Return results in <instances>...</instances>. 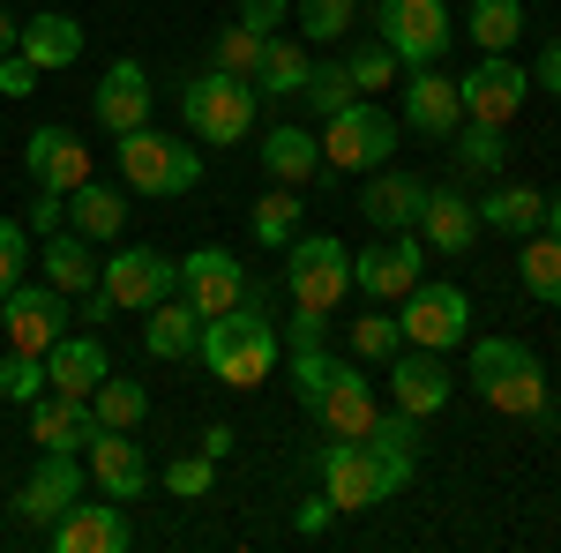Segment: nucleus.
Returning a JSON list of instances; mask_svg holds the SVG:
<instances>
[{
    "mask_svg": "<svg viewBox=\"0 0 561 553\" xmlns=\"http://www.w3.org/2000/svg\"><path fill=\"white\" fill-rule=\"evenodd\" d=\"M23 262H31V224L23 217H0V299L23 285Z\"/></svg>",
    "mask_w": 561,
    "mask_h": 553,
    "instance_id": "nucleus-46",
    "label": "nucleus"
},
{
    "mask_svg": "<svg viewBox=\"0 0 561 553\" xmlns=\"http://www.w3.org/2000/svg\"><path fill=\"white\" fill-rule=\"evenodd\" d=\"M90 479H98V494L135 502V494L150 486V464H142V449H135L121 426H98V434H90Z\"/></svg>",
    "mask_w": 561,
    "mask_h": 553,
    "instance_id": "nucleus-23",
    "label": "nucleus"
},
{
    "mask_svg": "<svg viewBox=\"0 0 561 553\" xmlns=\"http://www.w3.org/2000/svg\"><path fill=\"white\" fill-rule=\"evenodd\" d=\"M539 232H554V240H561V195H547V217H539Z\"/></svg>",
    "mask_w": 561,
    "mask_h": 553,
    "instance_id": "nucleus-55",
    "label": "nucleus"
},
{
    "mask_svg": "<svg viewBox=\"0 0 561 553\" xmlns=\"http://www.w3.org/2000/svg\"><path fill=\"white\" fill-rule=\"evenodd\" d=\"M90 434H98L90 396H60V389H45L38 404H31V441H38V449H90Z\"/></svg>",
    "mask_w": 561,
    "mask_h": 553,
    "instance_id": "nucleus-25",
    "label": "nucleus"
},
{
    "mask_svg": "<svg viewBox=\"0 0 561 553\" xmlns=\"http://www.w3.org/2000/svg\"><path fill=\"white\" fill-rule=\"evenodd\" d=\"M0 396H8V404H38L45 396V359L8 352V359H0Z\"/></svg>",
    "mask_w": 561,
    "mask_h": 553,
    "instance_id": "nucleus-44",
    "label": "nucleus"
},
{
    "mask_svg": "<svg viewBox=\"0 0 561 553\" xmlns=\"http://www.w3.org/2000/svg\"><path fill=\"white\" fill-rule=\"evenodd\" d=\"M262 31H248V23H232V31H217V68L225 76H255V60H262Z\"/></svg>",
    "mask_w": 561,
    "mask_h": 553,
    "instance_id": "nucleus-45",
    "label": "nucleus"
},
{
    "mask_svg": "<svg viewBox=\"0 0 561 553\" xmlns=\"http://www.w3.org/2000/svg\"><path fill=\"white\" fill-rule=\"evenodd\" d=\"M98 285L113 292V307H158L165 292H180V262H165L158 247H121V255L98 269Z\"/></svg>",
    "mask_w": 561,
    "mask_h": 553,
    "instance_id": "nucleus-15",
    "label": "nucleus"
},
{
    "mask_svg": "<svg viewBox=\"0 0 561 553\" xmlns=\"http://www.w3.org/2000/svg\"><path fill=\"white\" fill-rule=\"evenodd\" d=\"M105 375L113 367H105V344L98 337H60L45 352V389H60V396H90Z\"/></svg>",
    "mask_w": 561,
    "mask_h": 553,
    "instance_id": "nucleus-29",
    "label": "nucleus"
},
{
    "mask_svg": "<svg viewBox=\"0 0 561 553\" xmlns=\"http://www.w3.org/2000/svg\"><path fill=\"white\" fill-rule=\"evenodd\" d=\"M330 516H337V502H330V494L300 502V539H322V531H330Z\"/></svg>",
    "mask_w": 561,
    "mask_h": 553,
    "instance_id": "nucleus-53",
    "label": "nucleus"
},
{
    "mask_svg": "<svg viewBox=\"0 0 561 553\" xmlns=\"http://www.w3.org/2000/svg\"><path fill=\"white\" fill-rule=\"evenodd\" d=\"M195 337H203V314H195L180 292H165L158 307H150V322H142V352H150V359H187Z\"/></svg>",
    "mask_w": 561,
    "mask_h": 553,
    "instance_id": "nucleus-31",
    "label": "nucleus"
},
{
    "mask_svg": "<svg viewBox=\"0 0 561 553\" xmlns=\"http://www.w3.org/2000/svg\"><path fill=\"white\" fill-rule=\"evenodd\" d=\"M420 203H427V187H420L412 172H382L375 165V180L359 187V210L375 217L382 232H412V224H420Z\"/></svg>",
    "mask_w": 561,
    "mask_h": 553,
    "instance_id": "nucleus-28",
    "label": "nucleus"
},
{
    "mask_svg": "<svg viewBox=\"0 0 561 553\" xmlns=\"http://www.w3.org/2000/svg\"><path fill=\"white\" fill-rule=\"evenodd\" d=\"M300 97L314 105V113H322V120H330V113H337V105H352L359 90H352L345 60H314V68H307V83H300Z\"/></svg>",
    "mask_w": 561,
    "mask_h": 553,
    "instance_id": "nucleus-43",
    "label": "nucleus"
},
{
    "mask_svg": "<svg viewBox=\"0 0 561 553\" xmlns=\"http://www.w3.org/2000/svg\"><path fill=\"white\" fill-rule=\"evenodd\" d=\"M45 531H53V553H128V539H135L113 494H105V502H83V494H76Z\"/></svg>",
    "mask_w": 561,
    "mask_h": 553,
    "instance_id": "nucleus-14",
    "label": "nucleus"
},
{
    "mask_svg": "<svg viewBox=\"0 0 561 553\" xmlns=\"http://www.w3.org/2000/svg\"><path fill=\"white\" fill-rule=\"evenodd\" d=\"M307 412L330 426L337 441H367V426L382 419V404H375V389L359 375V359H330V375H322V389H314Z\"/></svg>",
    "mask_w": 561,
    "mask_h": 553,
    "instance_id": "nucleus-11",
    "label": "nucleus"
},
{
    "mask_svg": "<svg viewBox=\"0 0 561 553\" xmlns=\"http://www.w3.org/2000/svg\"><path fill=\"white\" fill-rule=\"evenodd\" d=\"M15 31H23V23H15V15L0 8V53H15Z\"/></svg>",
    "mask_w": 561,
    "mask_h": 553,
    "instance_id": "nucleus-56",
    "label": "nucleus"
},
{
    "mask_svg": "<svg viewBox=\"0 0 561 553\" xmlns=\"http://www.w3.org/2000/svg\"><path fill=\"white\" fill-rule=\"evenodd\" d=\"M404 352V330H397V314H389L382 299L352 322V359H397Z\"/></svg>",
    "mask_w": 561,
    "mask_h": 553,
    "instance_id": "nucleus-42",
    "label": "nucleus"
},
{
    "mask_svg": "<svg viewBox=\"0 0 561 553\" xmlns=\"http://www.w3.org/2000/svg\"><path fill=\"white\" fill-rule=\"evenodd\" d=\"M307 68H314V60H307V53H300L293 38H270V45H262V60H255V76H248V83H255V97H300Z\"/></svg>",
    "mask_w": 561,
    "mask_h": 553,
    "instance_id": "nucleus-34",
    "label": "nucleus"
},
{
    "mask_svg": "<svg viewBox=\"0 0 561 553\" xmlns=\"http://www.w3.org/2000/svg\"><path fill=\"white\" fill-rule=\"evenodd\" d=\"M330 375V359H322V344H293V389H300V404H314V389Z\"/></svg>",
    "mask_w": 561,
    "mask_h": 553,
    "instance_id": "nucleus-48",
    "label": "nucleus"
},
{
    "mask_svg": "<svg viewBox=\"0 0 561 553\" xmlns=\"http://www.w3.org/2000/svg\"><path fill=\"white\" fill-rule=\"evenodd\" d=\"M285 292H293V307H307V314H337L352 299V247L330 240V232L293 240V247H285Z\"/></svg>",
    "mask_w": 561,
    "mask_h": 553,
    "instance_id": "nucleus-3",
    "label": "nucleus"
},
{
    "mask_svg": "<svg viewBox=\"0 0 561 553\" xmlns=\"http://www.w3.org/2000/svg\"><path fill=\"white\" fill-rule=\"evenodd\" d=\"M539 217H547V195H539V187H486V195H479V224H494V232H510V240L539 232Z\"/></svg>",
    "mask_w": 561,
    "mask_h": 553,
    "instance_id": "nucleus-33",
    "label": "nucleus"
},
{
    "mask_svg": "<svg viewBox=\"0 0 561 553\" xmlns=\"http://www.w3.org/2000/svg\"><path fill=\"white\" fill-rule=\"evenodd\" d=\"M203 457H210V464L232 457V426H203Z\"/></svg>",
    "mask_w": 561,
    "mask_h": 553,
    "instance_id": "nucleus-54",
    "label": "nucleus"
},
{
    "mask_svg": "<svg viewBox=\"0 0 561 553\" xmlns=\"http://www.w3.org/2000/svg\"><path fill=\"white\" fill-rule=\"evenodd\" d=\"M15 53H23L38 76L76 68V60H83V23H76V15H60V8H45V15H31V23L15 31Z\"/></svg>",
    "mask_w": 561,
    "mask_h": 553,
    "instance_id": "nucleus-24",
    "label": "nucleus"
},
{
    "mask_svg": "<svg viewBox=\"0 0 561 553\" xmlns=\"http://www.w3.org/2000/svg\"><path fill=\"white\" fill-rule=\"evenodd\" d=\"M449 389H457V375L442 367V352L404 344V352L389 359V396H397V412H412V419H434V412L449 404Z\"/></svg>",
    "mask_w": 561,
    "mask_h": 553,
    "instance_id": "nucleus-17",
    "label": "nucleus"
},
{
    "mask_svg": "<svg viewBox=\"0 0 561 553\" xmlns=\"http://www.w3.org/2000/svg\"><path fill=\"white\" fill-rule=\"evenodd\" d=\"M90 412H98V426L135 434V426L150 419V396H142V382H128V375H105V382L90 389Z\"/></svg>",
    "mask_w": 561,
    "mask_h": 553,
    "instance_id": "nucleus-37",
    "label": "nucleus"
},
{
    "mask_svg": "<svg viewBox=\"0 0 561 553\" xmlns=\"http://www.w3.org/2000/svg\"><path fill=\"white\" fill-rule=\"evenodd\" d=\"M389 150H397V120L375 97H352V105H337L322 120V165L330 172H375L389 165Z\"/></svg>",
    "mask_w": 561,
    "mask_h": 553,
    "instance_id": "nucleus-5",
    "label": "nucleus"
},
{
    "mask_svg": "<svg viewBox=\"0 0 561 553\" xmlns=\"http://www.w3.org/2000/svg\"><path fill=\"white\" fill-rule=\"evenodd\" d=\"M38 269H45V285H53V292L83 299L90 285H98V269H105V262L90 255V240L76 232V224H60V232H45V247H38Z\"/></svg>",
    "mask_w": 561,
    "mask_h": 553,
    "instance_id": "nucleus-26",
    "label": "nucleus"
},
{
    "mask_svg": "<svg viewBox=\"0 0 561 553\" xmlns=\"http://www.w3.org/2000/svg\"><path fill=\"white\" fill-rule=\"evenodd\" d=\"M121 142V180L135 195H187L203 180V158L180 142V135H158V128H128L113 135Z\"/></svg>",
    "mask_w": 561,
    "mask_h": 553,
    "instance_id": "nucleus-4",
    "label": "nucleus"
},
{
    "mask_svg": "<svg viewBox=\"0 0 561 553\" xmlns=\"http://www.w3.org/2000/svg\"><path fill=\"white\" fill-rule=\"evenodd\" d=\"M90 113H98L105 135L150 128V76H142V60H113V68L98 76V90H90Z\"/></svg>",
    "mask_w": 561,
    "mask_h": 553,
    "instance_id": "nucleus-18",
    "label": "nucleus"
},
{
    "mask_svg": "<svg viewBox=\"0 0 561 553\" xmlns=\"http://www.w3.org/2000/svg\"><path fill=\"white\" fill-rule=\"evenodd\" d=\"M195 352H203V367H210L225 389H262V382H270V367H277V330L240 299L232 314H210V322H203Z\"/></svg>",
    "mask_w": 561,
    "mask_h": 553,
    "instance_id": "nucleus-2",
    "label": "nucleus"
},
{
    "mask_svg": "<svg viewBox=\"0 0 561 553\" xmlns=\"http://www.w3.org/2000/svg\"><path fill=\"white\" fill-rule=\"evenodd\" d=\"M517 277H524V292H531V299L561 307V240H554V232H524Z\"/></svg>",
    "mask_w": 561,
    "mask_h": 553,
    "instance_id": "nucleus-35",
    "label": "nucleus"
},
{
    "mask_svg": "<svg viewBox=\"0 0 561 553\" xmlns=\"http://www.w3.org/2000/svg\"><path fill=\"white\" fill-rule=\"evenodd\" d=\"M352 285L367 299H382V307H397V299L420 285V232H397L382 247H359L352 255Z\"/></svg>",
    "mask_w": 561,
    "mask_h": 553,
    "instance_id": "nucleus-16",
    "label": "nucleus"
},
{
    "mask_svg": "<svg viewBox=\"0 0 561 553\" xmlns=\"http://www.w3.org/2000/svg\"><path fill=\"white\" fill-rule=\"evenodd\" d=\"M262 172H270L277 187H307V180L322 172V135H307L300 120H293V128H270L262 135Z\"/></svg>",
    "mask_w": 561,
    "mask_h": 553,
    "instance_id": "nucleus-30",
    "label": "nucleus"
},
{
    "mask_svg": "<svg viewBox=\"0 0 561 553\" xmlns=\"http://www.w3.org/2000/svg\"><path fill=\"white\" fill-rule=\"evenodd\" d=\"M345 76H352V90H359V97H375V90H389L397 76H404V60H397L382 38H359L345 53Z\"/></svg>",
    "mask_w": 561,
    "mask_h": 553,
    "instance_id": "nucleus-39",
    "label": "nucleus"
},
{
    "mask_svg": "<svg viewBox=\"0 0 561 553\" xmlns=\"http://www.w3.org/2000/svg\"><path fill=\"white\" fill-rule=\"evenodd\" d=\"M300 232V187H270L255 203V247H293Z\"/></svg>",
    "mask_w": 561,
    "mask_h": 553,
    "instance_id": "nucleus-40",
    "label": "nucleus"
},
{
    "mask_svg": "<svg viewBox=\"0 0 561 553\" xmlns=\"http://www.w3.org/2000/svg\"><path fill=\"white\" fill-rule=\"evenodd\" d=\"M412 232H420V247H434V255H465L479 240V203H465L457 187H427Z\"/></svg>",
    "mask_w": 561,
    "mask_h": 553,
    "instance_id": "nucleus-22",
    "label": "nucleus"
},
{
    "mask_svg": "<svg viewBox=\"0 0 561 553\" xmlns=\"http://www.w3.org/2000/svg\"><path fill=\"white\" fill-rule=\"evenodd\" d=\"M210 479H217V464L203 457V449H195V457H173V464H165V486H173V494H187V502H195V494H210Z\"/></svg>",
    "mask_w": 561,
    "mask_h": 553,
    "instance_id": "nucleus-47",
    "label": "nucleus"
},
{
    "mask_svg": "<svg viewBox=\"0 0 561 553\" xmlns=\"http://www.w3.org/2000/svg\"><path fill=\"white\" fill-rule=\"evenodd\" d=\"M314 479H322V494L337 502V516H359V509H375V502H389V479L382 464H375V449L367 441H322L314 449Z\"/></svg>",
    "mask_w": 561,
    "mask_h": 553,
    "instance_id": "nucleus-7",
    "label": "nucleus"
},
{
    "mask_svg": "<svg viewBox=\"0 0 561 553\" xmlns=\"http://www.w3.org/2000/svg\"><path fill=\"white\" fill-rule=\"evenodd\" d=\"M457 165L494 180V172L510 165V135L494 128V120H457Z\"/></svg>",
    "mask_w": 561,
    "mask_h": 553,
    "instance_id": "nucleus-38",
    "label": "nucleus"
},
{
    "mask_svg": "<svg viewBox=\"0 0 561 553\" xmlns=\"http://www.w3.org/2000/svg\"><path fill=\"white\" fill-rule=\"evenodd\" d=\"M457 97H465V120L510 128V120L524 113V97H531V68H517L510 53H479L472 76H457Z\"/></svg>",
    "mask_w": 561,
    "mask_h": 553,
    "instance_id": "nucleus-10",
    "label": "nucleus"
},
{
    "mask_svg": "<svg viewBox=\"0 0 561 553\" xmlns=\"http://www.w3.org/2000/svg\"><path fill=\"white\" fill-rule=\"evenodd\" d=\"M60 322H68V292H53V285H15V292L0 299L8 352H31V359H45V352L60 344Z\"/></svg>",
    "mask_w": 561,
    "mask_h": 553,
    "instance_id": "nucleus-12",
    "label": "nucleus"
},
{
    "mask_svg": "<svg viewBox=\"0 0 561 553\" xmlns=\"http://www.w3.org/2000/svg\"><path fill=\"white\" fill-rule=\"evenodd\" d=\"M472 389L502 419H547V367L517 337H479L472 344Z\"/></svg>",
    "mask_w": 561,
    "mask_h": 553,
    "instance_id": "nucleus-1",
    "label": "nucleus"
},
{
    "mask_svg": "<svg viewBox=\"0 0 561 553\" xmlns=\"http://www.w3.org/2000/svg\"><path fill=\"white\" fill-rule=\"evenodd\" d=\"M531 83L547 90V97H561V38L539 45V68H531Z\"/></svg>",
    "mask_w": 561,
    "mask_h": 553,
    "instance_id": "nucleus-52",
    "label": "nucleus"
},
{
    "mask_svg": "<svg viewBox=\"0 0 561 553\" xmlns=\"http://www.w3.org/2000/svg\"><path fill=\"white\" fill-rule=\"evenodd\" d=\"M375 38H382L404 68H434V60L449 53V8H442V0H382Z\"/></svg>",
    "mask_w": 561,
    "mask_h": 553,
    "instance_id": "nucleus-8",
    "label": "nucleus"
},
{
    "mask_svg": "<svg viewBox=\"0 0 561 553\" xmlns=\"http://www.w3.org/2000/svg\"><path fill=\"white\" fill-rule=\"evenodd\" d=\"M465 120V97H457V76H442V68H404V128L420 135H457Z\"/></svg>",
    "mask_w": 561,
    "mask_h": 553,
    "instance_id": "nucleus-20",
    "label": "nucleus"
},
{
    "mask_svg": "<svg viewBox=\"0 0 561 553\" xmlns=\"http://www.w3.org/2000/svg\"><path fill=\"white\" fill-rule=\"evenodd\" d=\"M23 224H31V232H60V224H68V195H53V187H38V203H31V217H23Z\"/></svg>",
    "mask_w": 561,
    "mask_h": 553,
    "instance_id": "nucleus-50",
    "label": "nucleus"
},
{
    "mask_svg": "<svg viewBox=\"0 0 561 553\" xmlns=\"http://www.w3.org/2000/svg\"><path fill=\"white\" fill-rule=\"evenodd\" d=\"M397 330H404V344H420V352H449V344H465V330H472V299L457 292V285H412V292L397 299Z\"/></svg>",
    "mask_w": 561,
    "mask_h": 553,
    "instance_id": "nucleus-9",
    "label": "nucleus"
},
{
    "mask_svg": "<svg viewBox=\"0 0 561 553\" xmlns=\"http://www.w3.org/2000/svg\"><path fill=\"white\" fill-rule=\"evenodd\" d=\"M293 23H300L314 45H337V38H352V23H359V0H300Z\"/></svg>",
    "mask_w": 561,
    "mask_h": 553,
    "instance_id": "nucleus-41",
    "label": "nucleus"
},
{
    "mask_svg": "<svg viewBox=\"0 0 561 553\" xmlns=\"http://www.w3.org/2000/svg\"><path fill=\"white\" fill-rule=\"evenodd\" d=\"M38 90V68L23 53H0V97H31Z\"/></svg>",
    "mask_w": 561,
    "mask_h": 553,
    "instance_id": "nucleus-51",
    "label": "nucleus"
},
{
    "mask_svg": "<svg viewBox=\"0 0 561 553\" xmlns=\"http://www.w3.org/2000/svg\"><path fill=\"white\" fill-rule=\"evenodd\" d=\"M367 449H375V464H382L389 494H404L412 471H420V419H412V412H382V419L367 426Z\"/></svg>",
    "mask_w": 561,
    "mask_h": 553,
    "instance_id": "nucleus-27",
    "label": "nucleus"
},
{
    "mask_svg": "<svg viewBox=\"0 0 561 553\" xmlns=\"http://www.w3.org/2000/svg\"><path fill=\"white\" fill-rule=\"evenodd\" d=\"M76 494H83V464H76V449H45L38 471H31V479H23V494H15V509L31 516V523H53Z\"/></svg>",
    "mask_w": 561,
    "mask_h": 553,
    "instance_id": "nucleus-21",
    "label": "nucleus"
},
{
    "mask_svg": "<svg viewBox=\"0 0 561 553\" xmlns=\"http://www.w3.org/2000/svg\"><path fill=\"white\" fill-rule=\"evenodd\" d=\"M180 120L203 142H248V128H255V83L210 68V76H195V83L180 90Z\"/></svg>",
    "mask_w": 561,
    "mask_h": 553,
    "instance_id": "nucleus-6",
    "label": "nucleus"
},
{
    "mask_svg": "<svg viewBox=\"0 0 561 553\" xmlns=\"http://www.w3.org/2000/svg\"><path fill=\"white\" fill-rule=\"evenodd\" d=\"M180 299L210 322V314H232L240 299H248V269L232 247H195V255L180 262Z\"/></svg>",
    "mask_w": 561,
    "mask_h": 553,
    "instance_id": "nucleus-13",
    "label": "nucleus"
},
{
    "mask_svg": "<svg viewBox=\"0 0 561 553\" xmlns=\"http://www.w3.org/2000/svg\"><path fill=\"white\" fill-rule=\"evenodd\" d=\"M121 217H128V203H121V187H105V180H83V187L68 195V224H76L83 240H121Z\"/></svg>",
    "mask_w": 561,
    "mask_h": 553,
    "instance_id": "nucleus-32",
    "label": "nucleus"
},
{
    "mask_svg": "<svg viewBox=\"0 0 561 553\" xmlns=\"http://www.w3.org/2000/svg\"><path fill=\"white\" fill-rule=\"evenodd\" d=\"M293 15V0H240V23L262 31V38H277V23Z\"/></svg>",
    "mask_w": 561,
    "mask_h": 553,
    "instance_id": "nucleus-49",
    "label": "nucleus"
},
{
    "mask_svg": "<svg viewBox=\"0 0 561 553\" xmlns=\"http://www.w3.org/2000/svg\"><path fill=\"white\" fill-rule=\"evenodd\" d=\"M465 31H472L479 53H510V45L524 38V0H472Z\"/></svg>",
    "mask_w": 561,
    "mask_h": 553,
    "instance_id": "nucleus-36",
    "label": "nucleus"
},
{
    "mask_svg": "<svg viewBox=\"0 0 561 553\" xmlns=\"http://www.w3.org/2000/svg\"><path fill=\"white\" fill-rule=\"evenodd\" d=\"M23 172H31L38 187H53V195H76L90 180V142L76 128H38L23 142Z\"/></svg>",
    "mask_w": 561,
    "mask_h": 553,
    "instance_id": "nucleus-19",
    "label": "nucleus"
}]
</instances>
